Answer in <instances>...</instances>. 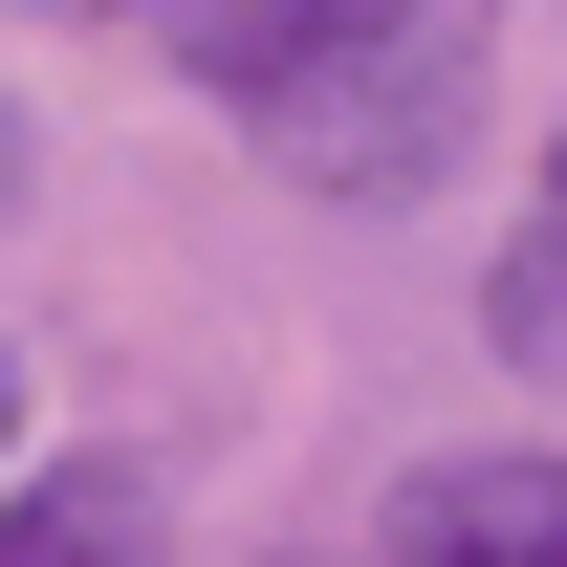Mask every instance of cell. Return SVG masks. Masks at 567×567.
Wrapping results in <instances>:
<instances>
[{"label":"cell","mask_w":567,"mask_h":567,"mask_svg":"<svg viewBox=\"0 0 567 567\" xmlns=\"http://www.w3.org/2000/svg\"><path fill=\"white\" fill-rule=\"evenodd\" d=\"M175 87L328 218H415L481 153V22L458 0H175Z\"/></svg>","instance_id":"cell-1"},{"label":"cell","mask_w":567,"mask_h":567,"mask_svg":"<svg viewBox=\"0 0 567 567\" xmlns=\"http://www.w3.org/2000/svg\"><path fill=\"white\" fill-rule=\"evenodd\" d=\"M350 567H567V436H458V458H393Z\"/></svg>","instance_id":"cell-2"},{"label":"cell","mask_w":567,"mask_h":567,"mask_svg":"<svg viewBox=\"0 0 567 567\" xmlns=\"http://www.w3.org/2000/svg\"><path fill=\"white\" fill-rule=\"evenodd\" d=\"M0 567H153V458H22L0 481Z\"/></svg>","instance_id":"cell-3"},{"label":"cell","mask_w":567,"mask_h":567,"mask_svg":"<svg viewBox=\"0 0 567 567\" xmlns=\"http://www.w3.org/2000/svg\"><path fill=\"white\" fill-rule=\"evenodd\" d=\"M481 350L567 415V218H524V197H502V240H481Z\"/></svg>","instance_id":"cell-4"},{"label":"cell","mask_w":567,"mask_h":567,"mask_svg":"<svg viewBox=\"0 0 567 567\" xmlns=\"http://www.w3.org/2000/svg\"><path fill=\"white\" fill-rule=\"evenodd\" d=\"M524 218H567V110H546V153H524Z\"/></svg>","instance_id":"cell-5"},{"label":"cell","mask_w":567,"mask_h":567,"mask_svg":"<svg viewBox=\"0 0 567 567\" xmlns=\"http://www.w3.org/2000/svg\"><path fill=\"white\" fill-rule=\"evenodd\" d=\"M0 481H22V350H0Z\"/></svg>","instance_id":"cell-6"},{"label":"cell","mask_w":567,"mask_h":567,"mask_svg":"<svg viewBox=\"0 0 567 567\" xmlns=\"http://www.w3.org/2000/svg\"><path fill=\"white\" fill-rule=\"evenodd\" d=\"M110 22H175V0H110Z\"/></svg>","instance_id":"cell-7"}]
</instances>
